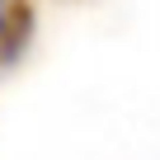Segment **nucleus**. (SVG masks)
I'll list each match as a JSON object with an SVG mask.
<instances>
[{
  "label": "nucleus",
  "instance_id": "f257e3e1",
  "mask_svg": "<svg viewBox=\"0 0 160 160\" xmlns=\"http://www.w3.org/2000/svg\"><path fill=\"white\" fill-rule=\"evenodd\" d=\"M0 24H5V5H0Z\"/></svg>",
  "mask_w": 160,
  "mask_h": 160
}]
</instances>
